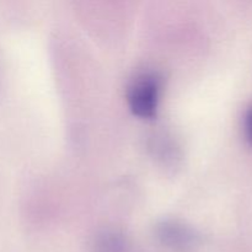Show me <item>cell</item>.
<instances>
[{"instance_id":"obj_3","label":"cell","mask_w":252,"mask_h":252,"mask_svg":"<svg viewBox=\"0 0 252 252\" xmlns=\"http://www.w3.org/2000/svg\"><path fill=\"white\" fill-rule=\"evenodd\" d=\"M97 249L98 252H126V244L120 236L106 234L98 240Z\"/></svg>"},{"instance_id":"obj_4","label":"cell","mask_w":252,"mask_h":252,"mask_svg":"<svg viewBox=\"0 0 252 252\" xmlns=\"http://www.w3.org/2000/svg\"><path fill=\"white\" fill-rule=\"evenodd\" d=\"M244 132H245L246 139L249 143L252 144V106L249 108L248 113L245 116V121H244Z\"/></svg>"},{"instance_id":"obj_2","label":"cell","mask_w":252,"mask_h":252,"mask_svg":"<svg viewBox=\"0 0 252 252\" xmlns=\"http://www.w3.org/2000/svg\"><path fill=\"white\" fill-rule=\"evenodd\" d=\"M158 235L162 244L175 251L186 252L194 245V235L192 231L177 223H164L159 225Z\"/></svg>"},{"instance_id":"obj_1","label":"cell","mask_w":252,"mask_h":252,"mask_svg":"<svg viewBox=\"0 0 252 252\" xmlns=\"http://www.w3.org/2000/svg\"><path fill=\"white\" fill-rule=\"evenodd\" d=\"M161 81L157 74L138 76L128 90V105L132 112L140 118H152L159 107Z\"/></svg>"}]
</instances>
